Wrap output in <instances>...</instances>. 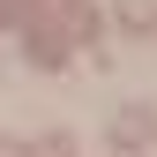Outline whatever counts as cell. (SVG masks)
Here are the masks:
<instances>
[{
	"instance_id": "1",
	"label": "cell",
	"mask_w": 157,
	"mask_h": 157,
	"mask_svg": "<svg viewBox=\"0 0 157 157\" xmlns=\"http://www.w3.org/2000/svg\"><path fill=\"white\" fill-rule=\"evenodd\" d=\"M112 23H120L127 37H150L157 30V0H112Z\"/></svg>"
},
{
	"instance_id": "2",
	"label": "cell",
	"mask_w": 157,
	"mask_h": 157,
	"mask_svg": "<svg viewBox=\"0 0 157 157\" xmlns=\"http://www.w3.org/2000/svg\"><path fill=\"white\" fill-rule=\"evenodd\" d=\"M142 135H150V112L142 105H127L120 120H112V142H142Z\"/></svg>"
},
{
	"instance_id": "3",
	"label": "cell",
	"mask_w": 157,
	"mask_h": 157,
	"mask_svg": "<svg viewBox=\"0 0 157 157\" xmlns=\"http://www.w3.org/2000/svg\"><path fill=\"white\" fill-rule=\"evenodd\" d=\"M30 157H75V150H67V142H37Z\"/></svg>"
},
{
	"instance_id": "4",
	"label": "cell",
	"mask_w": 157,
	"mask_h": 157,
	"mask_svg": "<svg viewBox=\"0 0 157 157\" xmlns=\"http://www.w3.org/2000/svg\"><path fill=\"white\" fill-rule=\"evenodd\" d=\"M0 157H23V150H15V142H0Z\"/></svg>"
}]
</instances>
